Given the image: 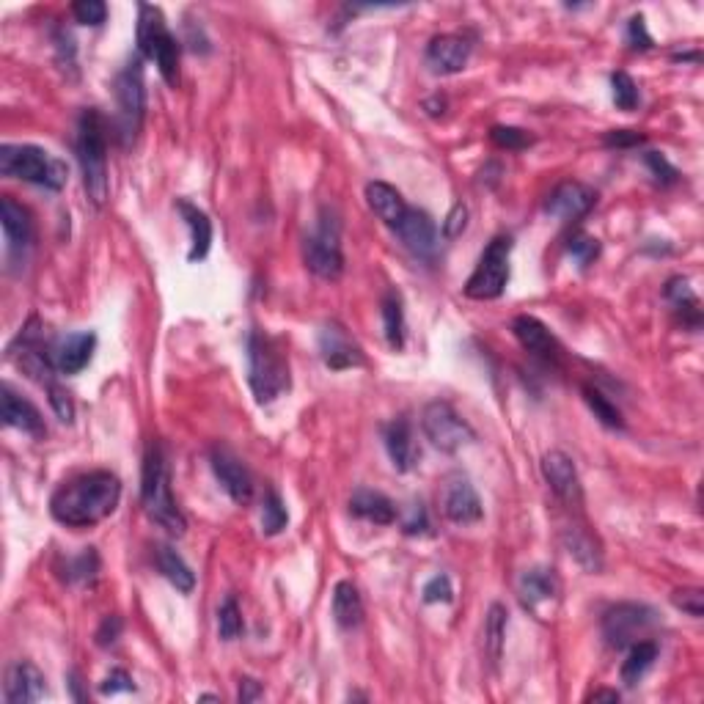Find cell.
<instances>
[{
  "mask_svg": "<svg viewBox=\"0 0 704 704\" xmlns=\"http://www.w3.org/2000/svg\"><path fill=\"white\" fill-rule=\"evenodd\" d=\"M303 259L306 267L317 278L325 281H336L344 273V253H341L339 242V223L322 220L319 229L311 234L303 245Z\"/></svg>",
  "mask_w": 704,
  "mask_h": 704,
  "instance_id": "obj_11",
  "label": "cell"
},
{
  "mask_svg": "<svg viewBox=\"0 0 704 704\" xmlns=\"http://www.w3.org/2000/svg\"><path fill=\"white\" fill-rule=\"evenodd\" d=\"M72 14L83 25H102L105 17H108V6L102 0H77L75 6H72Z\"/></svg>",
  "mask_w": 704,
  "mask_h": 704,
  "instance_id": "obj_43",
  "label": "cell"
},
{
  "mask_svg": "<svg viewBox=\"0 0 704 704\" xmlns=\"http://www.w3.org/2000/svg\"><path fill=\"white\" fill-rule=\"evenodd\" d=\"M454 600V589H451L449 575H435L432 581L424 586V603H451Z\"/></svg>",
  "mask_w": 704,
  "mask_h": 704,
  "instance_id": "obj_46",
  "label": "cell"
},
{
  "mask_svg": "<svg viewBox=\"0 0 704 704\" xmlns=\"http://www.w3.org/2000/svg\"><path fill=\"white\" fill-rule=\"evenodd\" d=\"M638 143H644V135L633 130H611L605 135V146H616V149H627V146H638Z\"/></svg>",
  "mask_w": 704,
  "mask_h": 704,
  "instance_id": "obj_52",
  "label": "cell"
},
{
  "mask_svg": "<svg viewBox=\"0 0 704 704\" xmlns=\"http://www.w3.org/2000/svg\"><path fill=\"white\" fill-rule=\"evenodd\" d=\"M47 394H50V405H53L55 416L61 418L64 424H72L75 421V405H72L69 391H64L58 383H47Z\"/></svg>",
  "mask_w": 704,
  "mask_h": 704,
  "instance_id": "obj_45",
  "label": "cell"
},
{
  "mask_svg": "<svg viewBox=\"0 0 704 704\" xmlns=\"http://www.w3.org/2000/svg\"><path fill=\"white\" fill-rule=\"evenodd\" d=\"M383 328H385V341L402 350L405 347V308H402V297L396 292H388L383 297Z\"/></svg>",
  "mask_w": 704,
  "mask_h": 704,
  "instance_id": "obj_33",
  "label": "cell"
},
{
  "mask_svg": "<svg viewBox=\"0 0 704 704\" xmlns=\"http://www.w3.org/2000/svg\"><path fill=\"white\" fill-rule=\"evenodd\" d=\"M468 58H471V42L454 33L435 36L427 47V66L435 75H457L465 69Z\"/></svg>",
  "mask_w": 704,
  "mask_h": 704,
  "instance_id": "obj_19",
  "label": "cell"
},
{
  "mask_svg": "<svg viewBox=\"0 0 704 704\" xmlns=\"http://www.w3.org/2000/svg\"><path fill=\"white\" fill-rule=\"evenodd\" d=\"M116 105H119V135L124 146L135 141L146 116V83H143V61L132 58L116 77Z\"/></svg>",
  "mask_w": 704,
  "mask_h": 704,
  "instance_id": "obj_7",
  "label": "cell"
},
{
  "mask_svg": "<svg viewBox=\"0 0 704 704\" xmlns=\"http://www.w3.org/2000/svg\"><path fill=\"white\" fill-rule=\"evenodd\" d=\"M427 526H429V520H427V512H424V506L410 504V517L405 520L407 534H421V531H427Z\"/></svg>",
  "mask_w": 704,
  "mask_h": 704,
  "instance_id": "obj_53",
  "label": "cell"
},
{
  "mask_svg": "<svg viewBox=\"0 0 704 704\" xmlns=\"http://www.w3.org/2000/svg\"><path fill=\"white\" fill-rule=\"evenodd\" d=\"M157 567L165 575V581L176 586V592L190 594L196 586V572L187 567V561L168 545H157Z\"/></svg>",
  "mask_w": 704,
  "mask_h": 704,
  "instance_id": "obj_30",
  "label": "cell"
},
{
  "mask_svg": "<svg viewBox=\"0 0 704 704\" xmlns=\"http://www.w3.org/2000/svg\"><path fill=\"white\" fill-rule=\"evenodd\" d=\"M248 383L259 405L289 391V361L281 344L256 330L248 336Z\"/></svg>",
  "mask_w": 704,
  "mask_h": 704,
  "instance_id": "obj_4",
  "label": "cell"
},
{
  "mask_svg": "<svg viewBox=\"0 0 704 704\" xmlns=\"http://www.w3.org/2000/svg\"><path fill=\"white\" fill-rule=\"evenodd\" d=\"M121 630H124V622H121V616L110 614L102 619V625L97 627V644L99 647H110V644H116L121 636Z\"/></svg>",
  "mask_w": 704,
  "mask_h": 704,
  "instance_id": "obj_48",
  "label": "cell"
},
{
  "mask_svg": "<svg viewBox=\"0 0 704 704\" xmlns=\"http://www.w3.org/2000/svg\"><path fill=\"white\" fill-rule=\"evenodd\" d=\"M583 399H586V405H589V410L594 413V418L603 424V427L608 429H622L625 427V421H622V413H619V407L608 399L605 394H600L597 388H592V385H583Z\"/></svg>",
  "mask_w": 704,
  "mask_h": 704,
  "instance_id": "obj_35",
  "label": "cell"
},
{
  "mask_svg": "<svg viewBox=\"0 0 704 704\" xmlns=\"http://www.w3.org/2000/svg\"><path fill=\"white\" fill-rule=\"evenodd\" d=\"M0 174L47 187V190H61L66 185L69 168L39 146L6 143V146H0Z\"/></svg>",
  "mask_w": 704,
  "mask_h": 704,
  "instance_id": "obj_5",
  "label": "cell"
},
{
  "mask_svg": "<svg viewBox=\"0 0 704 704\" xmlns=\"http://www.w3.org/2000/svg\"><path fill=\"white\" fill-rule=\"evenodd\" d=\"M138 47L143 58L157 64L168 86H179V42L157 6H138Z\"/></svg>",
  "mask_w": 704,
  "mask_h": 704,
  "instance_id": "obj_6",
  "label": "cell"
},
{
  "mask_svg": "<svg viewBox=\"0 0 704 704\" xmlns=\"http://www.w3.org/2000/svg\"><path fill=\"white\" fill-rule=\"evenodd\" d=\"M209 462H212V471L218 476L220 487L229 493L231 501L234 504H248L253 495V479L240 457L226 446H215L209 454Z\"/></svg>",
  "mask_w": 704,
  "mask_h": 704,
  "instance_id": "obj_13",
  "label": "cell"
},
{
  "mask_svg": "<svg viewBox=\"0 0 704 704\" xmlns=\"http://www.w3.org/2000/svg\"><path fill=\"white\" fill-rule=\"evenodd\" d=\"M517 594H520V603L526 605L528 611H539L542 605L559 597V578L548 567H531V570L520 572Z\"/></svg>",
  "mask_w": 704,
  "mask_h": 704,
  "instance_id": "obj_22",
  "label": "cell"
},
{
  "mask_svg": "<svg viewBox=\"0 0 704 704\" xmlns=\"http://www.w3.org/2000/svg\"><path fill=\"white\" fill-rule=\"evenodd\" d=\"M6 702L9 704H31L44 696V674L31 660H17L6 671Z\"/></svg>",
  "mask_w": 704,
  "mask_h": 704,
  "instance_id": "obj_21",
  "label": "cell"
},
{
  "mask_svg": "<svg viewBox=\"0 0 704 704\" xmlns=\"http://www.w3.org/2000/svg\"><path fill=\"white\" fill-rule=\"evenodd\" d=\"M366 204H369V209H372L374 215L383 220V223H388L391 229H394L396 220L402 218L407 209L402 193H399L394 185H388V182H369V185H366Z\"/></svg>",
  "mask_w": 704,
  "mask_h": 704,
  "instance_id": "obj_28",
  "label": "cell"
},
{
  "mask_svg": "<svg viewBox=\"0 0 704 704\" xmlns=\"http://www.w3.org/2000/svg\"><path fill=\"white\" fill-rule=\"evenodd\" d=\"M421 427L424 435L432 440V446L440 451H460L462 446H468L476 440V432L471 429V424L449 405V402H429L421 413Z\"/></svg>",
  "mask_w": 704,
  "mask_h": 704,
  "instance_id": "obj_10",
  "label": "cell"
},
{
  "mask_svg": "<svg viewBox=\"0 0 704 704\" xmlns=\"http://www.w3.org/2000/svg\"><path fill=\"white\" fill-rule=\"evenodd\" d=\"M567 251L572 253L575 262L586 267V264H592L600 256V240L589 237V234H572L570 242H567Z\"/></svg>",
  "mask_w": 704,
  "mask_h": 704,
  "instance_id": "obj_40",
  "label": "cell"
},
{
  "mask_svg": "<svg viewBox=\"0 0 704 704\" xmlns=\"http://www.w3.org/2000/svg\"><path fill=\"white\" fill-rule=\"evenodd\" d=\"M176 209L182 212L187 229H190V253H187V259L190 262H201L209 253V245H212V220L207 218L204 209H198L190 201H179Z\"/></svg>",
  "mask_w": 704,
  "mask_h": 704,
  "instance_id": "obj_27",
  "label": "cell"
},
{
  "mask_svg": "<svg viewBox=\"0 0 704 704\" xmlns=\"http://www.w3.org/2000/svg\"><path fill=\"white\" fill-rule=\"evenodd\" d=\"M198 702H218V696L215 693H204V696H198Z\"/></svg>",
  "mask_w": 704,
  "mask_h": 704,
  "instance_id": "obj_57",
  "label": "cell"
},
{
  "mask_svg": "<svg viewBox=\"0 0 704 704\" xmlns=\"http://www.w3.org/2000/svg\"><path fill=\"white\" fill-rule=\"evenodd\" d=\"M440 504H443V515L449 517L451 523H457V526L479 523L484 515L482 498H479L476 487L468 479H451L446 484V490H443Z\"/></svg>",
  "mask_w": 704,
  "mask_h": 704,
  "instance_id": "obj_15",
  "label": "cell"
},
{
  "mask_svg": "<svg viewBox=\"0 0 704 704\" xmlns=\"http://www.w3.org/2000/svg\"><path fill=\"white\" fill-rule=\"evenodd\" d=\"M594 201H597V193H594L592 187H586L583 182H561L548 196L545 209H548L553 218L578 220L594 207Z\"/></svg>",
  "mask_w": 704,
  "mask_h": 704,
  "instance_id": "obj_20",
  "label": "cell"
},
{
  "mask_svg": "<svg viewBox=\"0 0 704 704\" xmlns=\"http://www.w3.org/2000/svg\"><path fill=\"white\" fill-rule=\"evenodd\" d=\"M385 451H388V457H391V462H394V468L399 473H407L413 471V465H416V443H413V429H410V424H407L405 418H396V421H391L388 427H385Z\"/></svg>",
  "mask_w": 704,
  "mask_h": 704,
  "instance_id": "obj_25",
  "label": "cell"
},
{
  "mask_svg": "<svg viewBox=\"0 0 704 704\" xmlns=\"http://www.w3.org/2000/svg\"><path fill=\"white\" fill-rule=\"evenodd\" d=\"M77 160L88 198L102 207L108 201V127L94 108L83 110L77 121Z\"/></svg>",
  "mask_w": 704,
  "mask_h": 704,
  "instance_id": "obj_3",
  "label": "cell"
},
{
  "mask_svg": "<svg viewBox=\"0 0 704 704\" xmlns=\"http://www.w3.org/2000/svg\"><path fill=\"white\" fill-rule=\"evenodd\" d=\"M627 42H630V47H636V50H649L652 47V36L647 33V25H644L641 14L633 17L630 25H627Z\"/></svg>",
  "mask_w": 704,
  "mask_h": 704,
  "instance_id": "obj_51",
  "label": "cell"
},
{
  "mask_svg": "<svg viewBox=\"0 0 704 704\" xmlns=\"http://www.w3.org/2000/svg\"><path fill=\"white\" fill-rule=\"evenodd\" d=\"M262 696H264V688L259 685V682L253 680V677H242L240 691H237V702L248 704V702H256V699H262Z\"/></svg>",
  "mask_w": 704,
  "mask_h": 704,
  "instance_id": "obj_54",
  "label": "cell"
},
{
  "mask_svg": "<svg viewBox=\"0 0 704 704\" xmlns=\"http://www.w3.org/2000/svg\"><path fill=\"white\" fill-rule=\"evenodd\" d=\"M3 424H6V427L22 429V432H28L33 438H42L44 432H47L42 413H39L28 399L14 394L9 385H3Z\"/></svg>",
  "mask_w": 704,
  "mask_h": 704,
  "instance_id": "obj_24",
  "label": "cell"
},
{
  "mask_svg": "<svg viewBox=\"0 0 704 704\" xmlns=\"http://www.w3.org/2000/svg\"><path fill=\"white\" fill-rule=\"evenodd\" d=\"M658 660V644L655 641H638L627 649V658L622 663V682L625 685H638L641 677L652 669V663Z\"/></svg>",
  "mask_w": 704,
  "mask_h": 704,
  "instance_id": "obj_32",
  "label": "cell"
},
{
  "mask_svg": "<svg viewBox=\"0 0 704 704\" xmlns=\"http://www.w3.org/2000/svg\"><path fill=\"white\" fill-rule=\"evenodd\" d=\"M465 226H468V207L465 204H454L449 215H446V220H443V234L454 240V237H460L462 231H465Z\"/></svg>",
  "mask_w": 704,
  "mask_h": 704,
  "instance_id": "obj_49",
  "label": "cell"
},
{
  "mask_svg": "<svg viewBox=\"0 0 704 704\" xmlns=\"http://www.w3.org/2000/svg\"><path fill=\"white\" fill-rule=\"evenodd\" d=\"M666 297H669L671 303H674V308H691L693 314H699V303H696V295L691 292V286H688V281H682V278H671L669 286H666Z\"/></svg>",
  "mask_w": 704,
  "mask_h": 704,
  "instance_id": "obj_44",
  "label": "cell"
},
{
  "mask_svg": "<svg viewBox=\"0 0 704 704\" xmlns=\"http://www.w3.org/2000/svg\"><path fill=\"white\" fill-rule=\"evenodd\" d=\"M99 691L105 693V696H108V693L113 696V693H119V691H135V682H132V677L124 669H113L108 677L102 680Z\"/></svg>",
  "mask_w": 704,
  "mask_h": 704,
  "instance_id": "obj_50",
  "label": "cell"
},
{
  "mask_svg": "<svg viewBox=\"0 0 704 704\" xmlns=\"http://www.w3.org/2000/svg\"><path fill=\"white\" fill-rule=\"evenodd\" d=\"M119 501V476L110 471H91L61 484L50 498V512L69 528H91L113 515Z\"/></svg>",
  "mask_w": 704,
  "mask_h": 704,
  "instance_id": "obj_1",
  "label": "cell"
},
{
  "mask_svg": "<svg viewBox=\"0 0 704 704\" xmlns=\"http://www.w3.org/2000/svg\"><path fill=\"white\" fill-rule=\"evenodd\" d=\"M589 702H619V693L616 691H594L589 696Z\"/></svg>",
  "mask_w": 704,
  "mask_h": 704,
  "instance_id": "obj_55",
  "label": "cell"
},
{
  "mask_svg": "<svg viewBox=\"0 0 704 704\" xmlns=\"http://www.w3.org/2000/svg\"><path fill=\"white\" fill-rule=\"evenodd\" d=\"M319 352H322L325 366L336 369V372L363 363L361 347L350 339V333L341 328L339 322H328L325 328L319 330Z\"/></svg>",
  "mask_w": 704,
  "mask_h": 704,
  "instance_id": "obj_16",
  "label": "cell"
},
{
  "mask_svg": "<svg viewBox=\"0 0 704 704\" xmlns=\"http://www.w3.org/2000/svg\"><path fill=\"white\" fill-rule=\"evenodd\" d=\"M350 512L355 517H363L374 526H391L396 520V506L388 495L377 493V490H355L350 498Z\"/></svg>",
  "mask_w": 704,
  "mask_h": 704,
  "instance_id": "obj_26",
  "label": "cell"
},
{
  "mask_svg": "<svg viewBox=\"0 0 704 704\" xmlns=\"http://www.w3.org/2000/svg\"><path fill=\"white\" fill-rule=\"evenodd\" d=\"M512 333H515V339L523 344V350L537 355L539 361L553 363V366L561 361V344L537 317H528V314L515 317Z\"/></svg>",
  "mask_w": 704,
  "mask_h": 704,
  "instance_id": "obj_18",
  "label": "cell"
},
{
  "mask_svg": "<svg viewBox=\"0 0 704 704\" xmlns=\"http://www.w3.org/2000/svg\"><path fill=\"white\" fill-rule=\"evenodd\" d=\"M286 523H289V515H286L284 501H281V495L270 490L262 501V531L267 537H275L284 531Z\"/></svg>",
  "mask_w": 704,
  "mask_h": 704,
  "instance_id": "obj_36",
  "label": "cell"
},
{
  "mask_svg": "<svg viewBox=\"0 0 704 704\" xmlns=\"http://www.w3.org/2000/svg\"><path fill=\"white\" fill-rule=\"evenodd\" d=\"M94 347H97V336L94 333H69V336H61L50 347V361H53L55 372L61 374H77L83 372L94 355Z\"/></svg>",
  "mask_w": 704,
  "mask_h": 704,
  "instance_id": "obj_17",
  "label": "cell"
},
{
  "mask_svg": "<svg viewBox=\"0 0 704 704\" xmlns=\"http://www.w3.org/2000/svg\"><path fill=\"white\" fill-rule=\"evenodd\" d=\"M242 633V614L240 605L234 597H226L218 608V636L223 641H234Z\"/></svg>",
  "mask_w": 704,
  "mask_h": 704,
  "instance_id": "obj_37",
  "label": "cell"
},
{
  "mask_svg": "<svg viewBox=\"0 0 704 704\" xmlns=\"http://www.w3.org/2000/svg\"><path fill=\"white\" fill-rule=\"evenodd\" d=\"M141 501L146 515L154 523L165 528L171 537H182L187 531V520L182 509L176 506L171 495V479H168V462H165L163 446L152 440L146 457H143V476H141Z\"/></svg>",
  "mask_w": 704,
  "mask_h": 704,
  "instance_id": "obj_2",
  "label": "cell"
},
{
  "mask_svg": "<svg viewBox=\"0 0 704 704\" xmlns=\"http://www.w3.org/2000/svg\"><path fill=\"white\" fill-rule=\"evenodd\" d=\"M647 165H649V171L655 174V179L663 182V185L677 182V168H674V165H671L660 152H647Z\"/></svg>",
  "mask_w": 704,
  "mask_h": 704,
  "instance_id": "obj_47",
  "label": "cell"
},
{
  "mask_svg": "<svg viewBox=\"0 0 704 704\" xmlns=\"http://www.w3.org/2000/svg\"><path fill=\"white\" fill-rule=\"evenodd\" d=\"M394 231L407 251L418 256V259H432L438 253V226H435V220L429 218L427 212L407 207L405 215L396 220Z\"/></svg>",
  "mask_w": 704,
  "mask_h": 704,
  "instance_id": "obj_12",
  "label": "cell"
},
{
  "mask_svg": "<svg viewBox=\"0 0 704 704\" xmlns=\"http://www.w3.org/2000/svg\"><path fill=\"white\" fill-rule=\"evenodd\" d=\"M69 685H72V691H75L77 702H83L86 696L80 693V677H77V671H72V674H69Z\"/></svg>",
  "mask_w": 704,
  "mask_h": 704,
  "instance_id": "obj_56",
  "label": "cell"
},
{
  "mask_svg": "<svg viewBox=\"0 0 704 704\" xmlns=\"http://www.w3.org/2000/svg\"><path fill=\"white\" fill-rule=\"evenodd\" d=\"M0 226L6 234L11 251H25L33 240V220L28 209L17 204L11 196L0 198Z\"/></svg>",
  "mask_w": 704,
  "mask_h": 704,
  "instance_id": "obj_23",
  "label": "cell"
},
{
  "mask_svg": "<svg viewBox=\"0 0 704 704\" xmlns=\"http://www.w3.org/2000/svg\"><path fill=\"white\" fill-rule=\"evenodd\" d=\"M655 625H658V614L649 605L619 603L605 611L603 636L611 647L625 649L638 641H647L649 630Z\"/></svg>",
  "mask_w": 704,
  "mask_h": 704,
  "instance_id": "obj_9",
  "label": "cell"
},
{
  "mask_svg": "<svg viewBox=\"0 0 704 704\" xmlns=\"http://www.w3.org/2000/svg\"><path fill=\"white\" fill-rule=\"evenodd\" d=\"M509 253H512V240L509 237H495L484 248L482 259L465 284V295L471 300H495L504 295L506 281H509Z\"/></svg>",
  "mask_w": 704,
  "mask_h": 704,
  "instance_id": "obj_8",
  "label": "cell"
},
{
  "mask_svg": "<svg viewBox=\"0 0 704 704\" xmlns=\"http://www.w3.org/2000/svg\"><path fill=\"white\" fill-rule=\"evenodd\" d=\"M99 570V556L94 548H86L69 567V581H91Z\"/></svg>",
  "mask_w": 704,
  "mask_h": 704,
  "instance_id": "obj_42",
  "label": "cell"
},
{
  "mask_svg": "<svg viewBox=\"0 0 704 704\" xmlns=\"http://www.w3.org/2000/svg\"><path fill=\"white\" fill-rule=\"evenodd\" d=\"M333 619L344 630H352L363 622V597L352 581H339L333 589Z\"/></svg>",
  "mask_w": 704,
  "mask_h": 704,
  "instance_id": "obj_29",
  "label": "cell"
},
{
  "mask_svg": "<svg viewBox=\"0 0 704 704\" xmlns=\"http://www.w3.org/2000/svg\"><path fill=\"white\" fill-rule=\"evenodd\" d=\"M506 608L501 603L490 605L487 619H484V649H487V658L490 663L501 660V649H504L506 638Z\"/></svg>",
  "mask_w": 704,
  "mask_h": 704,
  "instance_id": "obj_34",
  "label": "cell"
},
{
  "mask_svg": "<svg viewBox=\"0 0 704 704\" xmlns=\"http://www.w3.org/2000/svg\"><path fill=\"white\" fill-rule=\"evenodd\" d=\"M542 476H545V482H548V487L561 504H581V479H578V468H575L570 454H564L559 449L548 451L542 457Z\"/></svg>",
  "mask_w": 704,
  "mask_h": 704,
  "instance_id": "obj_14",
  "label": "cell"
},
{
  "mask_svg": "<svg viewBox=\"0 0 704 704\" xmlns=\"http://www.w3.org/2000/svg\"><path fill=\"white\" fill-rule=\"evenodd\" d=\"M490 141L501 149H509V152H520V149H528L534 138L528 135L526 130H517V127H493L490 130Z\"/></svg>",
  "mask_w": 704,
  "mask_h": 704,
  "instance_id": "obj_39",
  "label": "cell"
},
{
  "mask_svg": "<svg viewBox=\"0 0 704 704\" xmlns=\"http://www.w3.org/2000/svg\"><path fill=\"white\" fill-rule=\"evenodd\" d=\"M564 545L570 550V556H575V561L581 564L583 570L600 572L603 570V556L600 548L583 528H564Z\"/></svg>",
  "mask_w": 704,
  "mask_h": 704,
  "instance_id": "obj_31",
  "label": "cell"
},
{
  "mask_svg": "<svg viewBox=\"0 0 704 704\" xmlns=\"http://www.w3.org/2000/svg\"><path fill=\"white\" fill-rule=\"evenodd\" d=\"M611 88H614L616 108L619 110H636L638 108V99H641V94H638L636 80L627 75V72H616V75H611Z\"/></svg>",
  "mask_w": 704,
  "mask_h": 704,
  "instance_id": "obj_38",
  "label": "cell"
},
{
  "mask_svg": "<svg viewBox=\"0 0 704 704\" xmlns=\"http://www.w3.org/2000/svg\"><path fill=\"white\" fill-rule=\"evenodd\" d=\"M671 603L680 608L682 614L702 619L704 616V592L702 589H677L671 594Z\"/></svg>",
  "mask_w": 704,
  "mask_h": 704,
  "instance_id": "obj_41",
  "label": "cell"
}]
</instances>
